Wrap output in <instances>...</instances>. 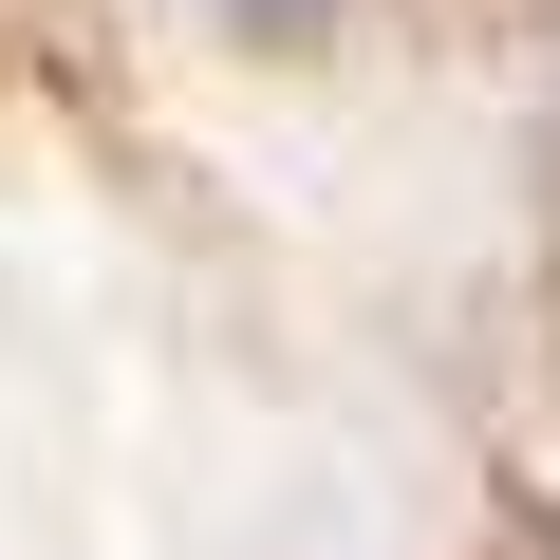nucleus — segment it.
Instances as JSON below:
<instances>
[{"mask_svg":"<svg viewBox=\"0 0 560 560\" xmlns=\"http://www.w3.org/2000/svg\"><path fill=\"white\" fill-rule=\"evenodd\" d=\"M206 20H224V38H261V57H318L355 0H206Z\"/></svg>","mask_w":560,"mask_h":560,"instance_id":"obj_1","label":"nucleus"}]
</instances>
